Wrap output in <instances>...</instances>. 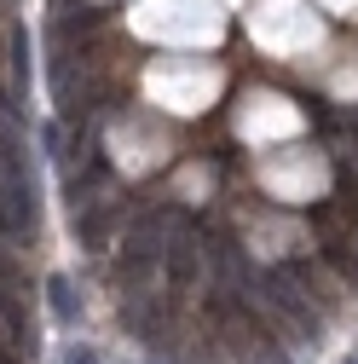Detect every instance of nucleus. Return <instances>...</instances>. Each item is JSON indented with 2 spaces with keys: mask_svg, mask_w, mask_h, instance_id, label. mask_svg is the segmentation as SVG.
I'll return each instance as SVG.
<instances>
[{
  "mask_svg": "<svg viewBox=\"0 0 358 364\" xmlns=\"http://www.w3.org/2000/svg\"><path fill=\"white\" fill-rule=\"evenodd\" d=\"M168 214L156 208V214H139V225H133V232H127V243H121V278L127 284H139L145 278V272L156 266V255L168 249Z\"/></svg>",
  "mask_w": 358,
  "mask_h": 364,
  "instance_id": "obj_1",
  "label": "nucleus"
},
{
  "mask_svg": "<svg viewBox=\"0 0 358 364\" xmlns=\"http://www.w3.org/2000/svg\"><path fill=\"white\" fill-rule=\"evenodd\" d=\"M162 272H168V289H173V295H191L197 278H202V255H197V243H191V237H168V249H162Z\"/></svg>",
  "mask_w": 358,
  "mask_h": 364,
  "instance_id": "obj_2",
  "label": "nucleus"
},
{
  "mask_svg": "<svg viewBox=\"0 0 358 364\" xmlns=\"http://www.w3.org/2000/svg\"><path fill=\"white\" fill-rule=\"evenodd\" d=\"M47 306H53V318H58L64 330H70L75 318H81V301H75V284L64 278V272H53V278H47Z\"/></svg>",
  "mask_w": 358,
  "mask_h": 364,
  "instance_id": "obj_3",
  "label": "nucleus"
},
{
  "mask_svg": "<svg viewBox=\"0 0 358 364\" xmlns=\"http://www.w3.org/2000/svg\"><path fill=\"white\" fill-rule=\"evenodd\" d=\"M23 93H29V29L18 23L12 29V110L23 105Z\"/></svg>",
  "mask_w": 358,
  "mask_h": 364,
  "instance_id": "obj_4",
  "label": "nucleus"
},
{
  "mask_svg": "<svg viewBox=\"0 0 358 364\" xmlns=\"http://www.w3.org/2000/svg\"><path fill=\"white\" fill-rule=\"evenodd\" d=\"M0 284H6V289H12V295H18V289H23V272H18V266H12V260H6V255H0Z\"/></svg>",
  "mask_w": 358,
  "mask_h": 364,
  "instance_id": "obj_5",
  "label": "nucleus"
},
{
  "mask_svg": "<svg viewBox=\"0 0 358 364\" xmlns=\"http://www.w3.org/2000/svg\"><path fill=\"white\" fill-rule=\"evenodd\" d=\"M64 364H99V353H93V347H70Z\"/></svg>",
  "mask_w": 358,
  "mask_h": 364,
  "instance_id": "obj_6",
  "label": "nucleus"
},
{
  "mask_svg": "<svg viewBox=\"0 0 358 364\" xmlns=\"http://www.w3.org/2000/svg\"><path fill=\"white\" fill-rule=\"evenodd\" d=\"M0 364H23V353H12V347H0Z\"/></svg>",
  "mask_w": 358,
  "mask_h": 364,
  "instance_id": "obj_7",
  "label": "nucleus"
},
{
  "mask_svg": "<svg viewBox=\"0 0 358 364\" xmlns=\"http://www.w3.org/2000/svg\"><path fill=\"white\" fill-rule=\"evenodd\" d=\"M352 151H358V122H352Z\"/></svg>",
  "mask_w": 358,
  "mask_h": 364,
  "instance_id": "obj_8",
  "label": "nucleus"
},
{
  "mask_svg": "<svg viewBox=\"0 0 358 364\" xmlns=\"http://www.w3.org/2000/svg\"><path fill=\"white\" fill-rule=\"evenodd\" d=\"M347 364H358V353H352V358H347Z\"/></svg>",
  "mask_w": 358,
  "mask_h": 364,
  "instance_id": "obj_9",
  "label": "nucleus"
}]
</instances>
